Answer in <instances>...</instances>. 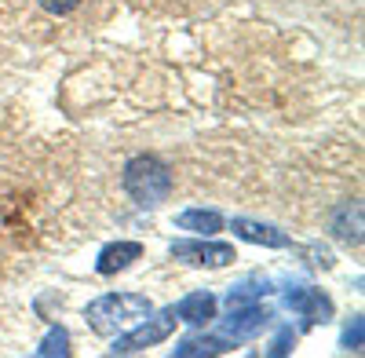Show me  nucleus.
Returning a JSON list of instances; mask_svg holds the SVG:
<instances>
[{"mask_svg":"<svg viewBox=\"0 0 365 358\" xmlns=\"http://www.w3.org/2000/svg\"><path fill=\"white\" fill-rule=\"evenodd\" d=\"M41 358H55V354H70V333L63 329V325H55V329L44 337V344L37 347Z\"/></svg>","mask_w":365,"mask_h":358,"instance_id":"ddd939ff","label":"nucleus"},{"mask_svg":"<svg viewBox=\"0 0 365 358\" xmlns=\"http://www.w3.org/2000/svg\"><path fill=\"white\" fill-rule=\"evenodd\" d=\"M230 344L223 337H190L187 344H179L175 354L179 358H201V354H227Z\"/></svg>","mask_w":365,"mask_h":358,"instance_id":"9b49d317","label":"nucleus"},{"mask_svg":"<svg viewBox=\"0 0 365 358\" xmlns=\"http://www.w3.org/2000/svg\"><path fill=\"white\" fill-rule=\"evenodd\" d=\"M175 227L179 230H194V234H216V230H223V216L220 213H205V208H187V213H179L175 216Z\"/></svg>","mask_w":365,"mask_h":358,"instance_id":"9d476101","label":"nucleus"},{"mask_svg":"<svg viewBox=\"0 0 365 358\" xmlns=\"http://www.w3.org/2000/svg\"><path fill=\"white\" fill-rule=\"evenodd\" d=\"M77 4H81V0H41V8L51 11V15H70Z\"/></svg>","mask_w":365,"mask_h":358,"instance_id":"2eb2a0df","label":"nucleus"},{"mask_svg":"<svg viewBox=\"0 0 365 358\" xmlns=\"http://www.w3.org/2000/svg\"><path fill=\"white\" fill-rule=\"evenodd\" d=\"M292 344H296V333L292 329H285L278 340H274V347H270V354H289L292 351Z\"/></svg>","mask_w":365,"mask_h":358,"instance_id":"dca6fc26","label":"nucleus"},{"mask_svg":"<svg viewBox=\"0 0 365 358\" xmlns=\"http://www.w3.org/2000/svg\"><path fill=\"white\" fill-rule=\"evenodd\" d=\"M267 292H270L267 282H241L237 289L227 292V304H230V307H241V304H252L256 296H267Z\"/></svg>","mask_w":365,"mask_h":358,"instance_id":"f8f14e48","label":"nucleus"},{"mask_svg":"<svg viewBox=\"0 0 365 358\" xmlns=\"http://www.w3.org/2000/svg\"><path fill=\"white\" fill-rule=\"evenodd\" d=\"M234 234L252 242V245H267V249H285L289 245V234H282L278 227H267V223H252V220H234Z\"/></svg>","mask_w":365,"mask_h":358,"instance_id":"1a4fd4ad","label":"nucleus"},{"mask_svg":"<svg viewBox=\"0 0 365 358\" xmlns=\"http://www.w3.org/2000/svg\"><path fill=\"white\" fill-rule=\"evenodd\" d=\"M172 260H182L190 267H227V263H234V245H223V242H175Z\"/></svg>","mask_w":365,"mask_h":358,"instance_id":"20e7f679","label":"nucleus"},{"mask_svg":"<svg viewBox=\"0 0 365 358\" xmlns=\"http://www.w3.org/2000/svg\"><path fill=\"white\" fill-rule=\"evenodd\" d=\"M172 187H175V179H172V172H168L158 158L143 154V158H132V161L125 165V190H128V198H132L135 205H143V208L165 205V201L172 198Z\"/></svg>","mask_w":365,"mask_h":358,"instance_id":"f03ea898","label":"nucleus"},{"mask_svg":"<svg viewBox=\"0 0 365 358\" xmlns=\"http://www.w3.org/2000/svg\"><path fill=\"white\" fill-rule=\"evenodd\" d=\"M285 304H289L299 318H307L311 325L332 318V304H329V296H322V289H289V292H285Z\"/></svg>","mask_w":365,"mask_h":358,"instance_id":"423d86ee","label":"nucleus"},{"mask_svg":"<svg viewBox=\"0 0 365 358\" xmlns=\"http://www.w3.org/2000/svg\"><path fill=\"white\" fill-rule=\"evenodd\" d=\"M344 347L347 351H361V318H354L347 325V333H344Z\"/></svg>","mask_w":365,"mask_h":358,"instance_id":"4468645a","label":"nucleus"},{"mask_svg":"<svg viewBox=\"0 0 365 358\" xmlns=\"http://www.w3.org/2000/svg\"><path fill=\"white\" fill-rule=\"evenodd\" d=\"M270 318L274 314L259 304H241V307H230V318H223V333L234 340H252L270 325Z\"/></svg>","mask_w":365,"mask_h":358,"instance_id":"39448f33","label":"nucleus"},{"mask_svg":"<svg viewBox=\"0 0 365 358\" xmlns=\"http://www.w3.org/2000/svg\"><path fill=\"white\" fill-rule=\"evenodd\" d=\"M172 311H175V318L190 322V325H208L216 318V296L212 292H190V296H182L179 307H172Z\"/></svg>","mask_w":365,"mask_h":358,"instance_id":"6e6552de","label":"nucleus"},{"mask_svg":"<svg viewBox=\"0 0 365 358\" xmlns=\"http://www.w3.org/2000/svg\"><path fill=\"white\" fill-rule=\"evenodd\" d=\"M175 333V311H165L158 318H146L139 329L125 333V337H117L113 344V354H135V351H146V347H154L161 340H168Z\"/></svg>","mask_w":365,"mask_h":358,"instance_id":"7ed1b4c3","label":"nucleus"},{"mask_svg":"<svg viewBox=\"0 0 365 358\" xmlns=\"http://www.w3.org/2000/svg\"><path fill=\"white\" fill-rule=\"evenodd\" d=\"M143 256V245L139 242H113L99 252V263H96V271L99 275H117V271H125V267H132L135 260Z\"/></svg>","mask_w":365,"mask_h":358,"instance_id":"0eeeda50","label":"nucleus"},{"mask_svg":"<svg viewBox=\"0 0 365 358\" xmlns=\"http://www.w3.org/2000/svg\"><path fill=\"white\" fill-rule=\"evenodd\" d=\"M150 314V300L143 292H106L96 304H88L84 318L99 337H117L125 325H132L135 318Z\"/></svg>","mask_w":365,"mask_h":358,"instance_id":"f257e3e1","label":"nucleus"}]
</instances>
